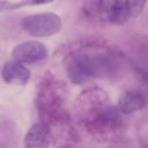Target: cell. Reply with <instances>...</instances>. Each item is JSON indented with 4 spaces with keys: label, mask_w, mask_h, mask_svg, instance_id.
I'll return each mask as SVG.
<instances>
[{
    "label": "cell",
    "mask_w": 148,
    "mask_h": 148,
    "mask_svg": "<svg viewBox=\"0 0 148 148\" xmlns=\"http://www.w3.org/2000/svg\"><path fill=\"white\" fill-rule=\"evenodd\" d=\"M22 29L35 37H50L61 29V18L56 13L30 14L22 18Z\"/></svg>",
    "instance_id": "obj_1"
},
{
    "label": "cell",
    "mask_w": 148,
    "mask_h": 148,
    "mask_svg": "<svg viewBox=\"0 0 148 148\" xmlns=\"http://www.w3.org/2000/svg\"><path fill=\"white\" fill-rule=\"evenodd\" d=\"M105 9L106 18L113 24H123L130 17L138 16L146 6V1H106L99 2Z\"/></svg>",
    "instance_id": "obj_2"
},
{
    "label": "cell",
    "mask_w": 148,
    "mask_h": 148,
    "mask_svg": "<svg viewBox=\"0 0 148 148\" xmlns=\"http://www.w3.org/2000/svg\"><path fill=\"white\" fill-rule=\"evenodd\" d=\"M14 61L20 64H34L46 59L47 49L38 40H27L17 44L12 52Z\"/></svg>",
    "instance_id": "obj_3"
},
{
    "label": "cell",
    "mask_w": 148,
    "mask_h": 148,
    "mask_svg": "<svg viewBox=\"0 0 148 148\" xmlns=\"http://www.w3.org/2000/svg\"><path fill=\"white\" fill-rule=\"evenodd\" d=\"M94 66L92 62L84 58V57H77L74 58L67 66V73L72 82L76 84H81L86 82L89 77L92 76Z\"/></svg>",
    "instance_id": "obj_4"
},
{
    "label": "cell",
    "mask_w": 148,
    "mask_h": 148,
    "mask_svg": "<svg viewBox=\"0 0 148 148\" xmlns=\"http://www.w3.org/2000/svg\"><path fill=\"white\" fill-rule=\"evenodd\" d=\"M1 76L7 83L25 84L30 79L29 69L17 61H7L1 68Z\"/></svg>",
    "instance_id": "obj_5"
},
{
    "label": "cell",
    "mask_w": 148,
    "mask_h": 148,
    "mask_svg": "<svg viewBox=\"0 0 148 148\" xmlns=\"http://www.w3.org/2000/svg\"><path fill=\"white\" fill-rule=\"evenodd\" d=\"M145 105H146V97L139 90L125 91L119 98V103H118L119 110L125 114H130L135 111H139L143 109Z\"/></svg>",
    "instance_id": "obj_6"
},
{
    "label": "cell",
    "mask_w": 148,
    "mask_h": 148,
    "mask_svg": "<svg viewBox=\"0 0 148 148\" xmlns=\"http://www.w3.org/2000/svg\"><path fill=\"white\" fill-rule=\"evenodd\" d=\"M49 136V130L44 124H35L24 136V146L25 148H39L46 142Z\"/></svg>",
    "instance_id": "obj_7"
},
{
    "label": "cell",
    "mask_w": 148,
    "mask_h": 148,
    "mask_svg": "<svg viewBox=\"0 0 148 148\" xmlns=\"http://www.w3.org/2000/svg\"><path fill=\"white\" fill-rule=\"evenodd\" d=\"M31 5V2L29 1H0V12H5V10H13V9H17L21 8L23 6H28Z\"/></svg>",
    "instance_id": "obj_8"
}]
</instances>
